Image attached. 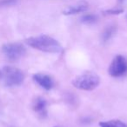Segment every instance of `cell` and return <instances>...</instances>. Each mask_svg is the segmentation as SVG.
<instances>
[{"instance_id":"6da1fadb","label":"cell","mask_w":127,"mask_h":127,"mask_svg":"<svg viewBox=\"0 0 127 127\" xmlns=\"http://www.w3.org/2000/svg\"><path fill=\"white\" fill-rule=\"evenodd\" d=\"M29 46L38 51L49 53H58L63 50L59 42L47 35L31 37L25 40Z\"/></svg>"},{"instance_id":"7a4b0ae2","label":"cell","mask_w":127,"mask_h":127,"mask_svg":"<svg viewBox=\"0 0 127 127\" xmlns=\"http://www.w3.org/2000/svg\"><path fill=\"white\" fill-rule=\"evenodd\" d=\"M23 71L12 66H4L0 69V83L7 87L18 86L25 80Z\"/></svg>"},{"instance_id":"3957f363","label":"cell","mask_w":127,"mask_h":127,"mask_svg":"<svg viewBox=\"0 0 127 127\" xmlns=\"http://www.w3.org/2000/svg\"><path fill=\"white\" fill-rule=\"evenodd\" d=\"M100 78L94 72H85L73 79L72 85L82 91H92L98 86Z\"/></svg>"},{"instance_id":"277c9868","label":"cell","mask_w":127,"mask_h":127,"mask_svg":"<svg viewBox=\"0 0 127 127\" xmlns=\"http://www.w3.org/2000/svg\"><path fill=\"white\" fill-rule=\"evenodd\" d=\"M4 56L10 61H17L25 56L26 49L22 44L19 43H10L6 44L2 48Z\"/></svg>"},{"instance_id":"5b68a950","label":"cell","mask_w":127,"mask_h":127,"mask_svg":"<svg viewBox=\"0 0 127 127\" xmlns=\"http://www.w3.org/2000/svg\"><path fill=\"white\" fill-rule=\"evenodd\" d=\"M109 74L113 78H119L127 73V61L123 56L118 55L114 58L109 67Z\"/></svg>"},{"instance_id":"8992f818","label":"cell","mask_w":127,"mask_h":127,"mask_svg":"<svg viewBox=\"0 0 127 127\" xmlns=\"http://www.w3.org/2000/svg\"><path fill=\"white\" fill-rule=\"evenodd\" d=\"M33 80L46 91H50L54 85L51 77L45 73H36L33 75Z\"/></svg>"},{"instance_id":"52a82bcc","label":"cell","mask_w":127,"mask_h":127,"mask_svg":"<svg viewBox=\"0 0 127 127\" xmlns=\"http://www.w3.org/2000/svg\"><path fill=\"white\" fill-rule=\"evenodd\" d=\"M32 109L42 118H45L47 116V102L44 97H36L32 103Z\"/></svg>"},{"instance_id":"ba28073f","label":"cell","mask_w":127,"mask_h":127,"mask_svg":"<svg viewBox=\"0 0 127 127\" xmlns=\"http://www.w3.org/2000/svg\"><path fill=\"white\" fill-rule=\"evenodd\" d=\"M87 9H88V4L86 2H80L78 4L69 6L68 8H66L63 11V14L66 15V16H70V15H74L80 12H84Z\"/></svg>"},{"instance_id":"9c48e42d","label":"cell","mask_w":127,"mask_h":127,"mask_svg":"<svg viewBox=\"0 0 127 127\" xmlns=\"http://www.w3.org/2000/svg\"><path fill=\"white\" fill-rule=\"evenodd\" d=\"M99 125H100V127H127L126 124L119 119L103 121L99 123Z\"/></svg>"},{"instance_id":"30bf717a","label":"cell","mask_w":127,"mask_h":127,"mask_svg":"<svg viewBox=\"0 0 127 127\" xmlns=\"http://www.w3.org/2000/svg\"><path fill=\"white\" fill-rule=\"evenodd\" d=\"M115 32H116V27H115L114 25H109V26L106 27L102 33L103 42L106 43L107 41H109L110 39L112 37V36L114 35Z\"/></svg>"},{"instance_id":"8fae6325","label":"cell","mask_w":127,"mask_h":127,"mask_svg":"<svg viewBox=\"0 0 127 127\" xmlns=\"http://www.w3.org/2000/svg\"><path fill=\"white\" fill-rule=\"evenodd\" d=\"M97 21V18L94 14H86L81 18V22L87 25H92Z\"/></svg>"},{"instance_id":"7c38bea8","label":"cell","mask_w":127,"mask_h":127,"mask_svg":"<svg viewBox=\"0 0 127 127\" xmlns=\"http://www.w3.org/2000/svg\"><path fill=\"white\" fill-rule=\"evenodd\" d=\"M123 11H124V10H122V9H110V10L104 11V13L107 15H118V14H121Z\"/></svg>"},{"instance_id":"4fadbf2b","label":"cell","mask_w":127,"mask_h":127,"mask_svg":"<svg viewBox=\"0 0 127 127\" xmlns=\"http://www.w3.org/2000/svg\"><path fill=\"white\" fill-rule=\"evenodd\" d=\"M16 3V0H3L0 2V5H11Z\"/></svg>"},{"instance_id":"5bb4252c","label":"cell","mask_w":127,"mask_h":127,"mask_svg":"<svg viewBox=\"0 0 127 127\" xmlns=\"http://www.w3.org/2000/svg\"><path fill=\"white\" fill-rule=\"evenodd\" d=\"M119 1H124V0H119Z\"/></svg>"}]
</instances>
